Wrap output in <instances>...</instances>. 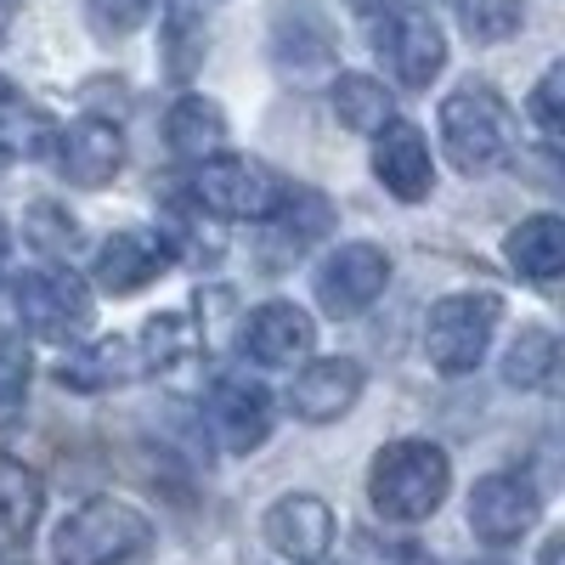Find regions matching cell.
I'll return each mask as SVG.
<instances>
[{"instance_id": "obj_15", "label": "cell", "mask_w": 565, "mask_h": 565, "mask_svg": "<svg viewBox=\"0 0 565 565\" xmlns=\"http://www.w3.org/2000/svg\"><path fill=\"white\" fill-rule=\"evenodd\" d=\"M260 226H266V238H260L266 266H289V260H300L311 244H322L328 232H334V210H328L322 193H306V186H282L277 210H271Z\"/></svg>"}, {"instance_id": "obj_21", "label": "cell", "mask_w": 565, "mask_h": 565, "mask_svg": "<svg viewBox=\"0 0 565 565\" xmlns=\"http://www.w3.org/2000/svg\"><path fill=\"white\" fill-rule=\"evenodd\" d=\"M52 136H57L52 119H45L29 97L0 85V153L7 159H40V153H52Z\"/></svg>"}, {"instance_id": "obj_2", "label": "cell", "mask_w": 565, "mask_h": 565, "mask_svg": "<svg viewBox=\"0 0 565 565\" xmlns=\"http://www.w3.org/2000/svg\"><path fill=\"white\" fill-rule=\"evenodd\" d=\"M153 543H159V532L141 509H130L119 498H90L74 514H63L52 554H57V565H136L153 554Z\"/></svg>"}, {"instance_id": "obj_24", "label": "cell", "mask_w": 565, "mask_h": 565, "mask_svg": "<svg viewBox=\"0 0 565 565\" xmlns=\"http://www.w3.org/2000/svg\"><path fill=\"white\" fill-rule=\"evenodd\" d=\"M334 114L345 119V130H385L396 119V103L373 74H340L334 79Z\"/></svg>"}, {"instance_id": "obj_32", "label": "cell", "mask_w": 565, "mask_h": 565, "mask_svg": "<svg viewBox=\"0 0 565 565\" xmlns=\"http://www.w3.org/2000/svg\"><path fill=\"white\" fill-rule=\"evenodd\" d=\"M481 565H503V559H481Z\"/></svg>"}, {"instance_id": "obj_7", "label": "cell", "mask_w": 565, "mask_h": 565, "mask_svg": "<svg viewBox=\"0 0 565 565\" xmlns=\"http://www.w3.org/2000/svg\"><path fill=\"white\" fill-rule=\"evenodd\" d=\"M193 199L215 215V221H266L282 199V181L255 164V159H232V153H210L199 159L193 175Z\"/></svg>"}, {"instance_id": "obj_25", "label": "cell", "mask_w": 565, "mask_h": 565, "mask_svg": "<svg viewBox=\"0 0 565 565\" xmlns=\"http://www.w3.org/2000/svg\"><path fill=\"white\" fill-rule=\"evenodd\" d=\"M141 345L136 356H141V373H153V367H175L181 356H193L199 345H204V334H199V322L186 317V311H164V317H153L148 328H141Z\"/></svg>"}, {"instance_id": "obj_23", "label": "cell", "mask_w": 565, "mask_h": 565, "mask_svg": "<svg viewBox=\"0 0 565 565\" xmlns=\"http://www.w3.org/2000/svg\"><path fill=\"white\" fill-rule=\"evenodd\" d=\"M554 367H559L554 328L532 322V328H521V334H514V345H509V356H503V385H514V391H543V385L554 380Z\"/></svg>"}, {"instance_id": "obj_30", "label": "cell", "mask_w": 565, "mask_h": 565, "mask_svg": "<svg viewBox=\"0 0 565 565\" xmlns=\"http://www.w3.org/2000/svg\"><path fill=\"white\" fill-rule=\"evenodd\" d=\"M537 565H559V537H548V543H543V559H537Z\"/></svg>"}, {"instance_id": "obj_26", "label": "cell", "mask_w": 565, "mask_h": 565, "mask_svg": "<svg viewBox=\"0 0 565 565\" xmlns=\"http://www.w3.org/2000/svg\"><path fill=\"white\" fill-rule=\"evenodd\" d=\"M458 18H463L469 40L498 45V40H509L514 29L526 23V7L521 0H458Z\"/></svg>"}, {"instance_id": "obj_27", "label": "cell", "mask_w": 565, "mask_h": 565, "mask_svg": "<svg viewBox=\"0 0 565 565\" xmlns=\"http://www.w3.org/2000/svg\"><path fill=\"white\" fill-rule=\"evenodd\" d=\"M29 380H34V362H29V345L0 334V424L18 418L23 396H29Z\"/></svg>"}, {"instance_id": "obj_16", "label": "cell", "mask_w": 565, "mask_h": 565, "mask_svg": "<svg viewBox=\"0 0 565 565\" xmlns=\"http://www.w3.org/2000/svg\"><path fill=\"white\" fill-rule=\"evenodd\" d=\"M373 175L385 181V193H396L402 204H418L430 199L436 186V164H430V141H424L418 125L407 119H391L385 130H373Z\"/></svg>"}, {"instance_id": "obj_8", "label": "cell", "mask_w": 565, "mask_h": 565, "mask_svg": "<svg viewBox=\"0 0 565 565\" xmlns=\"http://www.w3.org/2000/svg\"><path fill=\"white\" fill-rule=\"evenodd\" d=\"M391 282V255L380 244H340L311 277L317 306L328 317H362Z\"/></svg>"}, {"instance_id": "obj_10", "label": "cell", "mask_w": 565, "mask_h": 565, "mask_svg": "<svg viewBox=\"0 0 565 565\" xmlns=\"http://www.w3.org/2000/svg\"><path fill=\"white\" fill-rule=\"evenodd\" d=\"M537 514H543V498L526 476H487L469 492V526H476V537L487 548L521 543L537 526Z\"/></svg>"}, {"instance_id": "obj_14", "label": "cell", "mask_w": 565, "mask_h": 565, "mask_svg": "<svg viewBox=\"0 0 565 565\" xmlns=\"http://www.w3.org/2000/svg\"><path fill=\"white\" fill-rule=\"evenodd\" d=\"M170 266H175V249H170L164 232L130 226V232H114V238L97 249V289L136 295V289H148V282H159Z\"/></svg>"}, {"instance_id": "obj_20", "label": "cell", "mask_w": 565, "mask_h": 565, "mask_svg": "<svg viewBox=\"0 0 565 565\" xmlns=\"http://www.w3.org/2000/svg\"><path fill=\"white\" fill-rule=\"evenodd\" d=\"M164 141H170V153L175 159H210L221 153V141H226V114L221 103L210 97H181L170 114H164Z\"/></svg>"}, {"instance_id": "obj_31", "label": "cell", "mask_w": 565, "mask_h": 565, "mask_svg": "<svg viewBox=\"0 0 565 565\" xmlns=\"http://www.w3.org/2000/svg\"><path fill=\"white\" fill-rule=\"evenodd\" d=\"M7 23H12V7H7V0H0V34H7Z\"/></svg>"}, {"instance_id": "obj_11", "label": "cell", "mask_w": 565, "mask_h": 565, "mask_svg": "<svg viewBox=\"0 0 565 565\" xmlns=\"http://www.w3.org/2000/svg\"><path fill=\"white\" fill-rule=\"evenodd\" d=\"M52 159L74 186H108L125 170V136H119V125L85 114L52 136Z\"/></svg>"}, {"instance_id": "obj_17", "label": "cell", "mask_w": 565, "mask_h": 565, "mask_svg": "<svg viewBox=\"0 0 565 565\" xmlns=\"http://www.w3.org/2000/svg\"><path fill=\"white\" fill-rule=\"evenodd\" d=\"M238 340H244V356H255L260 367H295L317 345V322H311V311H300L289 300H271L244 322Z\"/></svg>"}, {"instance_id": "obj_22", "label": "cell", "mask_w": 565, "mask_h": 565, "mask_svg": "<svg viewBox=\"0 0 565 565\" xmlns=\"http://www.w3.org/2000/svg\"><path fill=\"white\" fill-rule=\"evenodd\" d=\"M40 521V476L12 458H0V543H29Z\"/></svg>"}, {"instance_id": "obj_18", "label": "cell", "mask_w": 565, "mask_h": 565, "mask_svg": "<svg viewBox=\"0 0 565 565\" xmlns=\"http://www.w3.org/2000/svg\"><path fill=\"white\" fill-rule=\"evenodd\" d=\"M141 373V356L130 340H97V345H74L63 362H57V385L79 391V396H97V391H114L125 380H136Z\"/></svg>"}, {"instance_id": "obj_3", "label": "cell", "mask_w": 565, "mask_h": 565, "mask_svg": "<svg viewBox=\"0 0 565 565\" xmlns=\"http://www.w3.org/2000/svg\"><path fill=\"white\" fill-rule=\"evenodd\" d=\"M441 148L463 175H487L514 148V114L492 85H458L441 103Z\"/></svg>"}, {"instance_id": "obj_4", "label": "cell", "mask_w": 565, "mask_h": 565, "mask_svg": "<svg viewBox=\"0 0 565 565\" xmlns=\"http://www.w3.org/2000/svg\"><path fill=\"white\" fill-rule=\"evenodd\" d=\"M12 306L18 322L29 328L34 340H52V345H74L85 328H90V295L85 282L68 266H29L12 277Z\"/></svg>"}, {"instance_id": "obj_12", "label": "cell", "mask_w": 565, "mask_h": 565, "mask_svg": "<svg viewBox=\"0 0 565 565\" xmlns=\"http://www.w3.org/2000/svg\"><path fill=\"white\" fill-rule=\"evenodd\" d=\"M266 543L289 559V565H317L334 548V509L311 492H289L266 509Z\"/></svg>"}, {"instance_id": "obj_29", "label": "cell", "mask_w": 565, "mask_h": 565, "mask_svg": "<svg viewBox=\"0 0 565 565\" xmlns=\"http://www.w3.org/2000/svg\"><path fill=\"white\" fill-rule=\"evenodd\" d=\"M153 7L159 0H90V29L97 34H136L141 23L153 18Z\"/></svg>"}, {"instance_id": "obj_5", "label": "cell", "mask_w": 565, "mask_h": 565, "mask_svg": "<svg viewBox=\"0 0 565 565\" xmlns=\"http://www.w3.org/2000/svg\"><path fill=\"white\" fill-rule=\"evenodd\" d=\"M492 328H498L492 295H447V300H436L430 322H424V356L441 373H476L487 362Z\"/></svg>"}, {"instance_id": "obj_28", "label": "cell", "mask_w": 565, "mask_h": 565, "mask_svg": "<svg viewBox=\"0 0 565 565\" xmlns=\"http://www.w3.org/2000/svg\"><path fill=\"white\" fill-rule=\"evenodd\" d=\"M532 125L543 130V141H548V148H554V141H559V130H565V68L554 63L543 79H537V90H532Z\"/></svg>"}, {"instance_id": "obj_6", "label": "cell", "mask_w": 565, "mask_h": 565, "mask_svg": "<svg viewBox=\"0 0 565 565\" xmlns=\"http://www.w3.org/2000/svg\"><path fill=\"white\" fill-rule=\"evenodd\" d=\"M373 52H380V63L396 74V85L424 90L447 68V34H441V23L430 12L391 7V12L373 18Z\"/></svg>"}, {"instance_id": "obj_1", "label": "cell", "mask_w": 565, "mask_h": 565, "mask_svg": "<svg viewBox=\"0 0 565 565\" xmlns=\"http://www.w3.org/2000/svg\"><path fill=\"white\" fill-rule=\"evenodd\" d=\"M447 487H452V463L436 441H391V447L373 452L367 498L396 526L430 521V514L447 503Z\"/></svg>"}, {"instance_id": "obj_9", "label": "cell", "mask_w": 565, "mask_h": 565, "mask_svg": "<svg viewBox=\"0 0 565 565\" xmlns=\"http://www.w3.org/2000/svg\"><path fill=\"white\" fill-rule=\"evenodd\" d=\"M204 418L226 452H255L271 436V391L249 373H221L215 391L204 396Z\"/></svg>"}, {"instance_id": "obj_19", "label": "cell", "mask_w": 565, "mask_h": 565, "mask_svg": "<svg viewBox=\"0 0 565 565\" xmlns=\"http://www.w3.org/2000/svg\"><path fill=\"white\" fill-rule=\"evenodd\" d=\"M509 266L521 271L526 282H554L565 271V221L559 215H532L503 238Z\"/></svg>"}, {"instance_id": "obj_13", "label": "cell", "mask_w": 565, "mask_h": 565, "mask_svg": "<svg viewBox=\"0 0 565 565\" xmlns=\"http://www.w3.org/2000/svg\"><path fill=\"white\" fill-rule=\"evenodd\" d=\"M367 385V373L356 356H322V362H306L295 373V385H289V413L300 424H334L340 413L356 407Z\"/></svg>"}]
</instances>
